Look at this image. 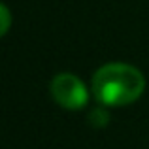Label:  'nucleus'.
Listing matches in <instances>:
<instances>
[{
  "label": "nucleus",
  "mask_w": 149,
  "mask_h": 149,
  "mask_svg": "<svg viewBox=\"0 0 149 149\" xmlns=\"http://www.w3.org/2000/svg\"><path fill=\"white\" fill-rule=\"evenodd\" d=\"M108 121H109L108 111H104V109H100V108L93 109V111L89 113V123H91L93 127H96V128H100V127H104V125H108Z\"/></svg>",
  "instance_id": "7ed1b4c3"
},
{
  "label": "nucleus",
  "mask_w": 149,
  "mask_h": 149,
  "mask_svg": "<svg viewBox=\"0 0 149 149\" xmlns=\"http://www.w3.org/2000/svg\"><path fill=\"white\" fill-rule=\"evenodd\" d=\"M51 95L55 102L66 109H81L87 106L89 91L77 76L70 72L57 74L51 81Z\"/></svg>",
  "instance_id": "f03ea898"
},
{
  "label": "nucleus",
  "mask_w": 149,
  "mask_h": 149,
  "mask_svg": "<svg viewBox=\"0 0 149 149\" xmlns=\"http://www.w3.org/2000/svg\"><path fill=\"white\" fill-rule=\"evenodd\" d=\"M91 89L102 106H128L142 96L146 89V77L136 66L109 62L95 72Z\"/></svg>",
  "instance_id": "f257e3e1"
},
{
  "label": "nucleus",
  "mask_w": 149,
  "mask_h": 149,
  "mask_svg": "<svg viewBox=\"0 0 149 149\" xmlns=\"http://www.w3.org/2000/svg\"><path fill=\"white\" fill-rule=\"evenodd\" d=\"M0 11H2V34H6L8 29H10V11H8L6 6L0 8Z\"/></svg>",
  "instance_id": "20e7f679"
}]
</instances>
